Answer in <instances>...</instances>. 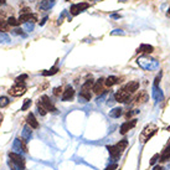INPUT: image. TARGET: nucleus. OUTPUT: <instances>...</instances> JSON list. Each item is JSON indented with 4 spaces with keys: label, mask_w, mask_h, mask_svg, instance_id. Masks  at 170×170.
<instances>
[{
    "label": "nucleus",
    "mask_w": 170,
    "mask_h": 170,
    "mask_svg": "<svg viewBox=\"0 0 170 170\" xmlns=\"http://www.w3.org/2000/svg\"><path fill=\"white\" fill-rule=\"evenodd\" d=\"M137 62H138V65H139L140 67H143V68H145V70H154V68H157V67L159 66L158 61L147 57V56H141V57H139Z\"/></svg>",
    "instance_id": "nucleus-1"
},
{
    "label": "nucleus",
    "mask_w": 170,
    "mask_h": 170,
    "mask_svg": "<svg viewBox=\"0 0 170 170\" xmlns=\"http://www.w3.org/2000/svg\"><path fill=\"white\" fill-rule=\"evenodd\" d=\"M10 39H9V36L8 35H5L4 32H0V41L1 42H8Z\"/></svg>",
    "instance_id": "nucleus-31"
},
{
    "label": "nucleus",
    "mask_w": 170,
    "mask_h": 170,
    "mask_svg": "<svg viewBox=\"0 0 170 170\" xmlns=\"http://www.w3.org/2000/svg\"><path fill=\"white\" fill-rule=\"evenodd\" d=\"M8 24H9L10 26H18V25H20L19 20H18V19H15L14 16H10V18L8 19Z\"/></svg>",
    "instance_id": "nucleus-28"
},
{
    "label": "nucleus",
    "mask_w": 170,
    "mask_h": 170,
    "mask_svg": "<svg viewBox=\"0 0 170 170\" xmlns=\"http://www.w3.org/2000/svg\"><path fill=\"white\" fill-rule=\"evenodd\" d=\"M3 119H4V116H3V113H0V125L3 123Z\"/></svg>",
    "instance_id": "nucleus-42"
},
{
    "label": "nucleus",
    "mask_w": 170,
    "mask_h": 170,
    "mask_svg": "<svg viewBox=\"0 0 170 170\" xmlns=\"http://www.w3.org/2000/svg\"><path fill=\"white\" fill-rule=\"evenodd\" d=\"M166 16H168V18H170V8L168 9V12H166Z\"/></svg>",
    "instance_id": "nucleus-44"
},
{
    "label": "nucleus",
    "mask_w": 170,
    "mask_h": 170,
    "mask_svg": "<svg viewBox=\"0 0 170 170\" xmlns=\"http://www.w3.org/2000/svg\"><path fill=\"white\" fill-rule=\"evenodd\" d=\"M168 130H169V132H170V125H169V127H168Z\"/></svg>",
    "instance_id": "nucleus-47"
},
{
    "label": "nucleus",
    "mask_w": 170,
    "mask_h": 170,
    "mask_svg": "<svg viewBox=\"0 0 170 170\" xmlns=\"http://www.w3.org/2000/svg\"><path fill=\"white\" fill-rule=\"evenodd\" d=\"M98 1H100V0H98Z\"/></svg>",
    "instance_id": "nucleus-50"
},
{
    "label": "nucleus",
    "mask_w": 170,
    "mask_h": 170,
    "mask_svg": "<svg viewBox=\"0 0 170 170\" xmlns=\"http://www.w3.org/2000/svg\"><path fill=\"white\" fill-rule=\"evenodd\" d=\"M119 82H120V78H119V77H117V76H109V77H107V78L104 80V86L108 87V88H111L112 86H114V84H118Z\"/></svg>",
    "instance_id": "nucleus-13"
},
{
    "label": "nucleus",
    "mask_w": 170,
    "mask_h": 170,
    "mask_svg": "<svg viewBox=\"0 0 170 170\" xmlns=\"http://www.w3.org/2000/svg\"><path fill=\"white\" fill-rule=\"evenodd\" d=\"M148 98H149V96H148L147 92L141 91V92H139V95H137L136 97L133 98V101H134V103H137V104H143V103H145L148 101Z\"/></svg>",
    "instance_id": "nucleus-11"
},
{
    "label": "nucleus",
    "mask_w": 170,
    "mask_h": 170,
    "mask_svg": "<svg viewBox=\"0 0 170 170\" xmlns=\"http://www.w3.org/2000/svg\"><path fill=\"white\" fill-rule=\"evenodd\" d=\"M160 80H161V72L155 77V81H154V87H158L159 86V83H160Z\"/></svg>",
    "instance_id": "nucleus-32"
},
{
    "label": "nucleus",
    "mask_w": 170,
    "mask_h": 170,
    "mask_svg": "<svg viewBox=\"0 0 170 170\" xmlns=\"http://www.w3.org/2000/svg\"><path fill=\"white\" fill-rule=\"evenodd\" d=\"M119 1H120V3H125V1H127V0H119Z\"/></svg>",
    "instance_id": "nucleus-45"
},
{
    "label": "nucleus",
    "mask_w": 170,
    "mask_h": 170,
    "mask_svg": "<svg viewBox=\"0 0 170 170\" xmlns=\"http://www.w3.org/2000/svg\"><path fill=\"white\" fill-rule=\"evenodd\" d=\"M139 86H140V83L138 82V81H129L128 83L125 84V86L123 87V89L124 91H127L128 93H134V92H137L138 91V88H139Z\"/></svg>",
    "instance_id": "nucleus-9"
},
{
    "label": "nucleus",
    "mask_w": 170,
    "mask_h": 170,
    "mask_svg": "<svg viewBox=\"0 0 170 170\" xmlns=\"http://www.w3.org/2000/svg\"><path fill=\"white\" fill-rule=\"evenodd\" d=\"M26 122H27V125L30 127V128H32V129H37L39 127H40V124H39V122H37V119H36V117H35V114L34 113H29L27 114V117H26Z\"/></svg>",
    "instance_id": "nucleus-10"
},
{
    "label": "nucleus",
    "mask_w": 170,
    "mask_h": 170,
    "mask_svg": "<svg viewBox=\"0 0 170 170\" xmlns=\"http://www.w3.org/2000/svg\"><path fill=\"white\" fill-rule=\"evenodd\" d=\"M25 80H27V75L26 73L20 75V76H18L16 78H15V83H24Z\"/></svg>",
    "instance_id": "nucleus-29"
},
{
    "label": "nucleus",
    "mask_w": 170,
    "mask_h": 170,
    "mask_svg": "<svg viewBox=\"0 0 170 170\" xmlns=\"http://www.w3.org/2000/svg\"><path fill=\"white\" fill-rule=\"evenodd\" d=\"M113 19H120V15H118V14H112L111 15Z\"/></svg>",
    "instance_id": "nucleus-40"
},
{
    "label": "nucleus",
    "mask_w": 170,
    "mask_h": 170,
    "mask_svg": "<svg viewBox=\"0 0 170 170\" xmlns=\"http://www.w3.org/2000/svg\"><path fill=\"white\" fill-rule=\"evenodd\" d=\"M154 51V47L149 44H141L138 48V52H141V53H145V55H149Z\"/></svg>",
    "instance_id": "nucleus-16"
},
{
    "label": "nucleus",
    "mask_w": 170,
    "mask_h": 170,
    "mask_svg": "<svg viewBox=\"0 0 170 170\" xmlns=\"http://www.w3.org/2000/svg\"><path fill=\"white\" fill-rule=\"evenodd\" d=\"M104 78H100V80H97L93 84V87H92V91L95 92L96 95H102L104 93Z\"/></svg>",
    "instance_id": "nucleus-8"
},
{
    "label": "nucleus",
    "mask_w": 170,
    "mask_h": 170,
    "mask_svg": "<svg viewBox=\"0 0 170 170\" xmlns=\"http://www.w3.org/2000/svg\"><path fill=\"white\" fill-rule=\"evenodd\" d=\"M118 168V165L116 164V163H114V164H111L109 166H107V168H106V170H116Z\"/></svg>",
    "instance_id": "nucleus-36"
},
{
    "label": "nucleus",
    "mask_w": 170,
    "mask_h": 170,
    "mask_svg": "<svg viewBox=\"0 0 170 170\" xmlns=\"http://www.w3.org/2000/svg\"><path fill=\"white\" fill-rule=\"evenodd\" d=\"M107 150H108V153L111 154V157L114 160H118L120 158V155H122V153L117 149L116 145H107Z\"/></svg>",
    "instance_id": "nucleus-14"
},
{
    "label": "nucleus",
    "mask_w": 170,
    "mask_h": 170,
    "mask_svg": "<svg viewBox=\"0 0 170 170\" xmlns=\"http://www.w3.org/2000/svg\"><path fill=\"white\" fill-rule=\"evenodd\" d=\"M14 34H16V35H24V32H23V30H21V29H15V30H14Z\"/></svg>",
    "instance_id": "nucleus-38"
},
{
    "label": "nucleus",
    "mask_w": 170,
    "mask_h": 170,
    "mask_svg": "<svg viewBox=\"0 0 170 170\" xmlns=\"http://www.w3.org/2000/svg\"><path fill=\"white\" fill-rule=\"evenodd\" d=\"M153 170H164V169H163V166H160V165H155Z\"/></svg>",
    "instance_id": "nucleus-41"
},
{
    "label": "nucleus",
    "mask_w": 170,
    "mask_h": 170,
    "mask_svg": "<svg viewBox=\"0 0 170 170\" xmlns=\"http://www.w3.org/2000/svg\"><path fill=\"white\" fill-rule=\"evenodd\" d=\"M9 158L11 159V163H12V164H15L18 168H20L21 170L25 169V159L21 157L20 154L14 153V152H10V153H9Z\"/></svg>",
    "instance_id": "nucleus-4"
},
{
    "label": "nucleus",
    "mask_w": 170,
    "mask_h": 170,
    "mask_svg": "<svg viewBox=\"0 0 170 170\" xmlns=\"http://www.w3.org/2000/svg\"><path fill=\"white\" fill-rule=\"evenodd\" d=\"M80 98H82V100H84V101H91L92 93H91L89 91H87V89H81V92H80Z\"/></svg>",
    "instance_id": "nucleus-21"
},
{
    "label": "nucleus",
    "mask_w": 170,
    "mask_h": 170,
    "mask_svg": "<svg viewBox=\"0 0 170 170\" xmlns=\"http://www.w3.org/2000/svg\"><path fill=\"white\" fill-rule=\"evenodd\" d=\"M10 31V25L8 24V21H5L3 19H0V32H8Z\"/></svg>",
    "instance_id": "nucleus-19"
},
{
    "label": "nucleus",
    "mask_w": 170,
    "mask_h": 170,
    "mask_svg": "<svg viewBox=\"0 0 170 170\" xmlns=\"http://www.w3.org/2000/svg\"><path fill=\"white\" fill-rule=\"evenodd\" d=\"M158 159H159V154H155L154 157L152 158V160H150V164H152V165H154L155 163H157V160H158Z\"/></svg>",
    "instance_id": "nucleus-33"
},
{
    "label": "nucleus",
    "mask_w": 170,
    "mask_h": 170,
    "mask_svg": "<svg viewBox=\"0 0 170 170\" xmlns=\"http://www.w3.org/2000/svg\"><path fill=\"white\" fill-rule=\"evenodd\" d=\"M57 72H59V67H57V66H53V67H51L50 70H45V71H42L41 75H42V76H45V77H47V76H53V75H56Z\"/></svg>",
    "instance_id": "nucleus-18"
},
{
    "label": "nucleus",
    "mask_w": 170,
    "mask_h": 170,
    "mask_svg": "<svg viewBox=\"0 0 170 170\" xmlns=\"http://www.w3.org/2000/svg\"><path fill=\"white\" fill-rule=\"evenodd\" d=\"M130 100H132L130 93H128V92L124 91L123 88L117 91L114 93V101L118 103H129Z\"/></svg>",
    "instance_id": "nucleus-3"
},
{
    "label": "nucleus",
    "mask_w": 170,
    "mask_h": 170,
    "mask_svg": "<svg viewBox=\"0 0 170 170\" xmlns=\"http://www.w3.org/2000/svg\"><path fill=\"white\" fill-rule=\"evenodd\" d=\"M25 26H26V30H29V31H32V29H34V24H31V23H26Z\"/></svg>",
    "instance_id": "nucleus-34"
},
{
    "label": "nucleus",
    "mask_w": 170,
    "mask_h": 170,
    "mask_svg": "<svg viewBox=\"0 0 170 170\" xmlns=\"http://www.w3.org/2000/svg\"><path fill=\"white\" fill-rule=\"evenodd\" d=\"M31 15H32V12H27V14H20V16H19V23L21 24V23H24V24H26V23H29L30 21V18H31Z\"/></svg>",
    "instance_id": "nucleus-20"
},
{
    "label": "nucleus",
    "mask_w": 170,
    "mask_h": 170,
    "mask_svg": "<svg viewBox=\"0 0 170 170\" xmlns=\"http://www.w3.org/2000/svg\"><path fill=\"white\" fill-rule=\"evenodd\" d=\"M9 103H10L9 97H6V96H1V97H0V108H5V107H8Z\"/></svg>",
    "instance_id": "nucleus-25"
},
{
    "label": "nucleus",
    "mask_w": 170,
    "mask_h": 170,
    "mask_svg": "<svg viewBox=\"0 0 170 170\" xmlns=\"http://www.w3.org/2000/svg\"><path fill=\"white\" fill-rule=\"evenodd\" d=\"M37 111H39V113L41 116H46L47 114V111H46V108L44 107V106H42V103L39 101L37 102Z\"/></svg>",
    "instance_id": "nucleus-27"
},
{
    "label": "nucleus",
    "mask_w": 170,
    "mask_h": 170,
    "mask_svg": "<svg viewBox=\"0 0 170 170\" xmlns=\"http://www.w3.org/2000/svg\"><path fill=\"white\" fill-rule=\"evenodd\" d=\"M39 101H40V102L42 103V106H44V107L46 108V111H47V112L55 113L56 111H57V109H56V107H55V104L52 103V101L50 100V97H48V96L44 95V96H42V97L40 98Z\"/></svg>",
    "instance_id": "nucleus-6"
},
{
    "label": "nucleus",
    "mask_w": 170,
    "mask_h": 170,
    "mask_svg": "<svg viewBox=\"0 0 170 170\" xmlns=\"http://www.w3.org/2000/svg\"><path fill=\"white\" fill-rule=\"evenodd\" d=\"M111 35H124V32L122 31V30H113L112 32H111Z\"/></svg>",
    "instance_id": "nucleus-35"
},
{
    "label": "nucleus",
    "mask_w": 170,
    "mask_h": 170,
    "mask_svg": "<svg viewBox=\"0 0 170 170\" xmlns=\"http://www.w3.org/2000/svg\"><path fill=\"white\" fill-rule=\"evenodd\" d=\"M27 12H31V10L29 8H24V9H21L20 14H27Z\"/></svg>",
    "instance_id": "nucleus-37"
},
{
    "label": "nucleus",
    "mask_w": 170,
    "mask_h": 170,
    "mask_svg": "<svg viewBox=\"0 0 170 170\" xmlns=\"http://www.w3.org/2000/svg\"><path fill=\"white\" fill-rule=\"evenodd\" d=\"M170 159V148H165L164 150H163V153L159 155V160L161 161V163H165V161H168Z\"/></svg>",
    "instance_id": "nucleus-17"
},
{
    "label": "nucleus",
    "mask_w": 170,
    "mask_h": 170,
    "mask_svg": "<svg viewBox=\"0 0 170 170\" xmlns=\"http://www.w3.org/2000/svg\"><path fill=\"white\" fill-rule=\"evenodd\" d=\"M127 145H128V141H127V139H123V140H120V141H118V143L116 144L117 149H118L120 153H123V152H124V149L127 148Z\"/></svg>",
    "instance_id": "nucleus-23"
},
{
    "label": "nucleus",
    "mask_w": 170,
    "mask_h": 170,
    "mask_svg": "<svg viewBox=\"0 0 170 170\" xmlns=\"http://www.w3.org/2000/svg\"><path fill=\"white\" fill-rule=\"evenodd\" d=\"M65 1H70V0H65Z\"/></svg>",
    "instance_id": "nucleus-48"
},
{
    "label": "nucleus",
    "mask_w": 170,
    "mask_h": 170,
    "mask_svg": "<svg viewBox=\"0 0 170 170\" xmlns=\"http://www.w3.org/2000/svg\"><path fill=\"white\" fill-rule=\"evenodd\" d=\"M12 170H16V169H12Z\"/></svg>",
    "instance_id": "nucleus-49"
},
{
    "label": "nucleus",
    "mask_w": 170,
    "mask_h": 170,
    "mask_svg": "<svg viewBox=\"0 0 170 170\" xmlns=\"http://www.w3.org/2000/svg\"><path fill=\"white\" fill-rule=\"evenodd\" d=\"M93 84H95V81L93 80H87L86 82H84L83 84H82V87H81V89H87V91H91L92 89V87H93Z\"/></svg>",
    "instance_id": "nucleus-24"
},
{
    "label": "nucleus",
    "mask_w": 170,
    "mask_h": 170,
    "mask_svg": "<svg viewBox=\"0 0 170 170\" xmlns=\"http://www.w3.org/2000/svg\"><path fill=\"white\" fill-rule=\"evenodd\" d=\"M136 124H137V119H130V120L124 122L122 125H120V128H119L120 134H127L130 129H133L134 127H136Z\"/></svg>",
    "instance_id": "nucleus-7"
},
{
    "label": "nucleus",
    "mask_w": 170,
    "mask_h": 170,
    "mask_svg": "<svg viewBox=\"0 0 170 170\" xmlns=\"http://www.w3.org/2000/svg\"><path fill=\"white\" fill-rule=\"evenodd\" d=\"M46 21H47V16H45L44 19H42V20H41V23H40V26H42V25H45V23H46Z\"/></svg>",
    "instance_id": "nucleus-39"
},
{
    "label": "nucleus",
    "mask_w": 170,
    "mask_h": 170,
    "mask_svg": "<svg viewBox=\"0 0 170 170\" xmlns=\"http://www.w3.org/2000/svg\"><path fill=\"white\" fill-rule=\"evenodd\" d=\"M31 104H32V101L30 100V98H26V100L24 101V103H23V106H21V111H27L31 107Z\"/></svg>",
    "instance_id": "nucleus-26"
},
{
    "label": "nucleus",
    "mask_w": 170,
    "mask_h": 170,
    "mask_svg": "<svg viewBox=\"0 0 170 170\" xmlns=\"http://www.w3.org/2000/svg\"><path fill=\"white\" fill-rule=\"evenodd\" d=\"M26 84L25 83H15L14 86H11L9 88V95L12 96V97H20V96H23L25 95V92H26Z\"/></svg>",
    "instance_id": "nucleus-2"
},
{
    "label": "nucleus",
    "mask_w": 170,
    "mask_h": 170,
    "mask_svg": "<svg viewBox=\"0 0 170 170\" xmlns=\"http://www.w3.org/2000/svg\"><path fill=\"white\" fill-rule=\"evenodd\" d=\"M6 4V0H0V5H5Z\"/></svg>",
    "instance_id": "nucleus-43"
},
{
    "label": "nucleus",
    "mask_w": 170,
    "mask_h": 170,
    "mask_svg": "<svg viewBox=\"0 0 170 170\" xmlns=\"http://www.w3.org/2000/svg\"><path fill=\"white\" fill-rule=\"evenodd\" d=\"M73 96H75V89L71 87V86H68L65 91H63V93H62V101L63 102L71 101L73 98Z\"/></svg>",
    "instance_id": "nucleus-12"
},
{
    "label": "nucleus",
    "mask_w": 170,
    "mask_h": 170,
    "mask_svg": "<svg viewBox=\"0 0 170 170\" xmlns=\"http://www.w3.org/2000/svg\"><path fill=\"white\" fill-rule=\"evenodd\" d=\"M53 5H55L53 0H42L39 4V9L40 10H50Z\"/></svg>",
    "instance_id": "nucleus-15"
},
{
    "label": "nucleus",
    "mask_w": 170,
    "mask_h": 170,
    "mask_svg": "<svg viewBox=\"0 0 170 170\" xmlns=\"http://www.w3.org/2000/svg\"><path fill=\"white\" fill-rule=\"evenodd\" d=\"M168 148H170V141H169V143H168Z\"/></svg>",
    "instance_id": "nucleus-46"
},
{
    "label": "nucleus",
    "mask_w": 170,
    "mask_h": 170,
    "mask_svg": "<svg viewBox=\"0 0 170 170\" xmlns=\"http://www.w3.org/2000/svg\"><path fill=\"white\" fill-rule=\"evenodd\" d=\"M87 8H89V3H77V4H72L71 5V9H70V12L72 16H76L78 15L80 12L84 11Z\"/></svg>",
    "instance_id": "nucleus-5"
},
{
    "label": "nucleus",
    "mask_w": 170,
    "mask_h": 170,
    "mask_svg": "<svg viewBox=\"0 0 170 170\" xmlns=\"http://www.w3.org/2000/svg\"><path fill=\"white\" fill-rule=\"evenodd\" d=\"M122 108L120 107H117V108H113L111 112H109V117L112 118H119L120 116H122Z\"/></svg>",
    "instance_id": "nucleus-22"
},
{
    "label": "nucleus",
    "mask_w": 170,
    "mask_h": 170,
    "mask_svg": "<svg viewBox=\"0 0 170 170\" xmlns=\"http://www.w3.org/2000/svg\"><path fill=\"white\" fill-rule=\"evenodd\" d=\"M53 96H56V97H59L60 95H62L63 93V88L60 86V87H56V88H53Z\"/></svg>",
    "instance_id": "nucleus-30"
}]
</instances>
